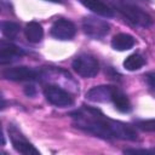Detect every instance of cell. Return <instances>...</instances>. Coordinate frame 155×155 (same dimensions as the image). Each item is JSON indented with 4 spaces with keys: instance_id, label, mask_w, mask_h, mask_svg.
Masks as SVG:
<instances>
[{
    "instance_id": "cell-1",
    "label": "cell",
    "mask_w": 155,
    "mask_h": 155,
    "mask_svg": "<svg viewBox=\"0 0 155 155\" xmlns=\"http://www.w3.org/2000/svg\"><path fill=\"white\" fill-rule=\"evenodd\" d=\"M70 115L78 128L96 137L104 139H137V132L131 125L113 120L96 108L84 105Z\"/></svg>"
},
{
    "instance_id": "cell-2",
    "label": "cell",
    "mask_w": 155,
    "mask_h": 155,
    "mask_svg": "<svg viewBox=\"0 0 155 155\" xmlns=\"http://www.w3.org/2000/svg\"><path fill=\"white\" fill-rule=\"evenodd\" d=\"M115 7L117 8V11L120 13H122V16L131 22L133 25L137 27H142V28H148L153 24L151 17L143 11L140 7H138L137 5L128 2L126 0H113Z\"/></svg>"
},
{
    "instance_id": "cell-3",
    "label": "cell",
    "mask_w": 155,
    "mask_h": 155,
    "mask_svg": "<svg viewBox=\"0 0 155 155\" xmlns=\"http://www.w3.org/2000/svg\"><path fill=\"white\" fill-rule=\"evenodd\" d=\"M74 71L82 78H93L99 71V64L97 59L90 54H80L73 61Z\"/></svg>"
},
{
    "instance_id": "cell-4",
    "label": "cell",
    "mask_w": 155,
    "mask_h": 155,
    "mask_svg": "<svg viewBox=\"0 0 155 155\" xmlns=\"http://www.w3.org/2000/svg\"><path fill=\"white\" fill-rule=\"evenodd\" d=\"M109 24L103 21V19H99L97 17H92V16H88V17H85L82 19V29H84V33L92 38V39H102L104 38L108 33H109Z\"/></svg>"
},
{
    "instance_id": "cell-5",
    "label": "cell",
    "mask_w": 155,
    "mask_h": 155,
    "mask_svg": "<svg viewBox=\"0 0 155 155\" xmlns=\"http://www.w3.org/2000/svg\"><path fill=\"white\" fill-rule=\"evenodd\" d=\"M44 94H45L46 99L52 105H56L59 108L69 107L74 102L71 94L68 91H65V90H63L56 85H47L44 88Z\"/></svg>"
},
{
    "instance_id": "cell-6",
    "label": "cell",
    "mask_w": 155,
    "mask_h": 155,
    "mask_svg": "<svg viewBox=\"0 0 155 155\" xmlns=\"http://www.w3.org/2000/svg\"><path fill=\"white\" fill-rule=\"evenodd\" d=\"M76 33V28L74 23L69 19H57L53 22L51 27V35L58 40H69Z\"/></svg>"
},
{
    "instance_id": "cell-7",
    "label": "cell",
    "mask_w": 155,
    "mask_h": 155,
    "mask_svg": "<svg viewBox=\"0 0 155 155\" xmlns=\"http://www.w3.org/2000/svg\"><path fill=\"white\" fill-rule=\"evenodd\" d=\"M2 76L11 81H33L39 75L31 68L28 67H12L2 71Z\"/></svg>"
},
{
    "instance_id": "cell-8",
    "label": "cell",
    "mask_w": 155,
    "mask_h": 155,
    "mask_svg": "<svg viewBox=\"0 0 155 155\" xmlns=\"http://www.w3.org/2000/svg\"><path fill=\"white\" fill-rule=\"evenodd\" d=\"M8 131H10L12 145L18 153L24 154V155H40L39 150L31 143H29L21 133H18V131L15 127H11V130Z\"/></svg>"
},
{
    "instance_id": "cell-9",
    "label": "cell",
    "mask_w": 155,
    "mask_h": 155,
    "mask_svg": "<svg viewBox=\"0 0 155 155\" xmlns=\"http://www.w3.org/2000/svg\"><path fill=\"white\" fill-rule=\"evenodd\" d=\"M115 86H110V85H102V86H96L92 87L87 93H86V98L91 102H109L111 101L113 93L115 91Z\"/></svg>"
},
{
    "instance_id": "cell-10",
    "label": "cell",
    "mask_w": 155,
    "mask_h": 155,
    "mask_svg": "<svg viewBox=\"0 0 155 155\" xmlns=\"http://www.w3.org/2000/svg\"><path fill=\"white\" fill-rule=\"evenodd\" d=\"M22 54H23V51L15 44L6 40L0 41V63L1 64L10 63L12 59H15L16 57H21Z\"/></svg>"
},
{
    "instance_id": "cell-11",
    "label": "cell",
    "mask_w": 155,
    "mask_h": 155,
    "mask_svg": "<svg viewBox=\"0 0 155 155\" xmlns=\"http://www.w3.org/2000/svg\"><path fill=\"white\" fill-rule=\"evenodd\" d=\"M80 1L85 7H87L96 15H99L107 18H110L114 16V10L102 0H80Z\"/></svg>"
},
{
    "instance_id": "cell-12",
    "label": "cell",
    "mask_w": 155,
    "mask_h": 155,
    "mask_svg": "<svg viewBox=\"0 0 155 155\" xmlns=\"http://www.w3.org/2000/svg\"><path fill=\"white\" fill-rule=\"evenodd\" d=\"M136 40L132 35L126 34V33H120L116 34L113 39H111V47L116 51H126L130 50L134 46Z\"/></svg>"
},
{
    "instance_id": "cell-13",
    "label": "cell",
    "mask_w": 155,
    "mask_h": 155,
    "mask_svg": "<svg viewBox=\"0 0 155 155\" xmlns=\"http://www.w3.org/2000/svg\"><path fill=\"white\" fill-rule=\"evenodd\" d=\"M24 33H25L27 40L33 44H38L39 41H41V39L44 36V29H42L41 24L38 22H29L25 25Z\"/></svg>"
},
{
    "instance_id": "cell-14",
    "label": "cell",
    "mask_w": 155,
    "mask_h": 155,
    "mask_svg": "<svg viewBox=\"0 0 155 155\" xmlns=\"http://www.w3.org/2000/svg\"><path fill=\"white\" fill-rule=\"evenodd\" d=\"M111 102L114 103L116 109L119 111H121V113H127V111L131 110V104H130V101H128L127 96L121 90H119L117 87L115 88V91L113 93Z\"/></svg>"
},
{
    "instance_id": "cell-15",
    "label": "cell",
    "mask_w": 155,
    "mask_h": 155,
    "mask_svg": "<svg viewBox=\"0 0 155 155\" xmlns=\"http://www.w3.org/2000/svg\"><path fill=\"white\" fill-rule=\"evenodd\" d=\"M145 63V59L138 54V53H133V54H130L125 61H124V68L126 70H130V71H134V70H138L140 69Z\"/></svg>"
},
{
    "instance_id": "cell-16",
    "label": "cell",
    "mask_w": 155,
    "mask_h": 155,
    "mask_svg": "<svg viewBox=\"0 0 155 155\" xmlns=\"http://www.w3.org/2000/svg\"><path fill=\"white\" fill-rule=\"evenodd\" d=\"M1 31L4 36L12 40L19 33V24L16 22H11V21H4L1 22Z\"/></svg>"
},
{
    "instance_id": "cell-17",
    "label": "cell",
    "mask_w": 155,
    "mask_h": 155,
    "mask_svg": "<svg viewBox=\"0 0 155 155\" xmlns=\"http://www.w3.org/2000/svg\"><path fill=\"white\" fill-rule=\"evenodd\" d=\"M138 128L143 130V131H148V132H155V119L151 120H144L137 124Z\"/></svg>"
},
{
    "instance_id": "cell-18",
    "label": "cell",
    "mask_w": 155,
    "mask_h": 155,
    "mask_svg": "<svg viewBox=\"0 0 155 155\" xmlns=\"http://www.w3.org/2000/svg\"><path fill=\"white\" fill-rule=\"evenodd\" d=\"M125 154H150L148 150H138V149H126L124 151Z\"/></svg>"
},
{
    "instance_id": "cell-19",
    "label": "cell",
    "mask_w": 155,
    "mask_h": 155,
    "mask_svg": "<svg viewBox=\"0 0 155 155\" xmlns=\"http://www.w3.org/2000/svg\"><path fill=\"white\" fill-rule=\"evenodd\" d=\"M24 92H25V94H27V96H29V97L34 96V94H35V90H34V86H27V87L24 88Z\"/></svg>"
},
{
    "instance_id": "cell-20",
    "label": "cell",
    "mask_w": 155,
    "mask_h": 155,
    "mask_svg": "<svg viewBox=\"0 0 155 155\" xmlns=\"http://www.w3.org/2000/svg\"><path fill=\"white\" fill-rule=\"evenodd\" d=\"M47 1H52V2H62L63 0H47Z\"/></svg>"
}]
</instances>
